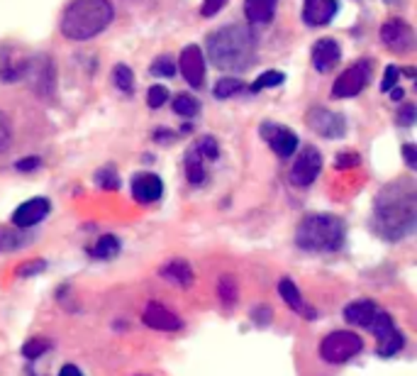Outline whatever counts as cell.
<instances>
[{"label":"cell","instance_id":"cell-22","mask_svg":"<svg viewBox=\"0 0 417 376\" xmlns=\"http://www.w3.org/2000/svg\"><path fill=\"white\" fill-rule=\"evenodd\" d=\"M186 176H188V181L191 183H203L205 181V176H208V171H205V159L198 154L195 150H191L186 154Z\"/></svg>","mask_w":417,"mask_h":376},{"label":"cell","instance_id":"cell-1","mask_svg":"<svg viewBox=\"0 0 417 376\" xmlns=\"http://www.w3.org/2000/svg\"><path fill=\"white\" fill-rule=\"evenodd\" d=\"M373 218L376 230L385 240H403L410 235L417 222V193L413 181L388 183L376 198Z\"/></svg>","mask_w":417,"mask_h":376},{"label":"cell","instance_id":"cell-37","mask_svg":"<svg viewBox=\"0 0 417 376\" xmlns=\"http://www.w3.org/2000/svg\"><path fill=\"white\" fill-rule=\"evenodd\" d=\"M398 78H400V68L398 66H388L385 68V76H383V81H381V91L388 93L390 88L398 83Z\"/></svg>","mask_w":417,"mask_h":376},{"label":"cell","instance_id":"cell-16","mask_svg":"<svg viewBox=\"0 0 417 376\" xmlns=\"http://www.w3.org/2000/svg\"><path fill=\"white\" fill-rule=\"evenodd\" d=\"M337 15V0H305L303 20L313 28L327 25Z\"/></svg>","mask_w":417,"mask_h":376},{"label":"cell","instance_id":"cell-3","mask_svg":"<svg viewBox=\"0 0 417 376\" xmlns=\"http://www.w3.org/2000/svg\"><path fill=\"white\" fill-rule=\"evenodd\" d=\"M208 56L218 68L242 71L254 59V37L239 25L223 28L208 37Z\"/></svg>","mask_w":417,"mask_h":376},{"label":"cell","instance_id":"cell-6","mask_svg":"<svg viewBox=\"0 0 417 376\" xmlns=\"http://www.w3.org/2000/svg\"><path fill=\"white\" fill-rule=\"evenodd\" d=\"M368 330L376 335V354L378 357H393V354H398L400 349L405 347V335L395 327L393 317L388 313H383V310H378L376 317L371 320V325H368Z\"/></svg>","mask_w":417,"mask_h":376},{"label":"cell","instance_id":"cell-35","mask_svg":"<svg viewBox=\"0 0 417 376\" xmlns=\"http://www.w3.org/2000/svg\"><path fill=\"white\" fill-rule=\"evenodd\" d=\"M10 140H13V127H10L8 115L0 110V152H5L10 147Z\"/></svg>","mask_w":417,"mask_h":376},{"label":"cell","instance_id":"cell-9","mask_svg":"<svg viewBox=\"0 0 417 376\" xmlns=\"http://www.w3.org/2000/svg\"><path fill=\"white\" fill-rule=\"evenodd\" d=\"M305 120H308L310 130L318 132L320 137H327V140H340L347 132L344 115L332 113V110H327V108H310Z\"/></svg>","mask_w":417,"mask_h":376},{"label":"cell","instance_id":"cell-21","mask_svg":"<svg viewBox=\"0 0 417 376\" xmlns=\"http://www.w3.org/2000/svg\"><path fill=\"white\" fill-rule=\"evenodd\" d=\"M278 0H247L244 3V15L251 25H266L273 20Z\"/></svg>","mask_w":417,"mask_h":376},{"label":"cell","instance_id":"cell-23","mask_svg":"<svg viewBox=\"0 0 417 376\" xmlns=\"http://www.w3.org/2000/svg\"><path fill=\"white\" fill-rule=\"evenodd\" d=\"M118 252H120V240L115 235H103L91 250L96 259H113Z\"/></svg>","mask_w":417,"mask_h":376},{"label":"cell","instance_id":"cell-27","mask_svg":"<svg viewBox=\"0 0 417 376\" xmlns=\"http://www.w3.org/2000/svg\"><path fill=\"white\" fill-rule=\"evenodd\" d=\"M195 152H198L200 157L205 159V162H213V159H218L220 157V150H218V140L215 137H210V135H205V137H200L198 140V145L193 147Z\"/></svg>","mask_w":417,"mask_h":376},{"label":"cell","instance_id":"cell-14","mask_svg":"<svg viewBox=\"0 0 417 376\" xmlns=\"http://www.w3.org/2000/svg\"><path fill=\"white\" fill-rule=\"evenodd\" d=\"M163 193V183L156 174L142 171L132 178V195H135L137 203H156Z\"/></svg>","mask_w":417,"mask_h":376},{"label":"cell","instance_id":"cell-39","mask_svg":"<svg viewBox=\"0 0 417 376\" xmlns=\"http://www.w3.org/2000/svg\"><path fill=\"white\" fill-rule=\"evenodd\" d=\"M251 320H254L256 325H268V322H271V308H268V305H256V308L251 310Z\"/></svg>","mask_w":417,"mask_h":376},{"label":"cell","instance_id":"cell-44","mask_svg":"<svg viewBox=\"0 0 417 376\" xmlns=\"http://www.w3.org/2000/svg\"><path fill=\"white\" fill-rule=\"evenodd\" d=\"M59 376H83L81 369L76 367V364H66V367L59 369Z\"/></svg>","mask_w":417,"mask_h":376},{"label":"cell","instance_id":"cell-17","mask_svg":"<svg viewBox=\"0 0 417 376\" xmlns=\"http://www.w3.org/2000/svg\"><path fill=\"white\" fill-rule=\"evenodd\" d=\"M342 51H340V44H337L335 40H330V37H325V40L315 42L313 47V66L318 68V71L327 73L330 68L337 66V61H340Z\"/></svg>","mask_w":417,"mask_h":376},{"label":"cell","instance_id":"cell-43","mask_svg":"<svg viewBox=\"0 0 417 376\" xmlns=\"http://www.w3.org/2000/svg\"><path fill=\"white\" fill-rule=\"evenodd\" d=\"M403 154H405V162H408L410 169H417V150L415 145H405L403 147Z\"/></svg>","mask_w":417,"mask_h":376},{"label":"cell","instance_id":"cell-28","mask_svg":"<svg viewBox=\"0 0 417 376\" xmlns=\"http://www.w3.org/2000/svg\"><path fill=\"white\" fill-rule=\"evenodd\" d=\"M242 81L239 78H220L218 86H215V98L225 100V98H232V95H237L242 91Z\"/></svg>","mask_w":417,"mask_h":376},{"label":"cell","instance_id":"cell-25","mask_svg":"<svg viewBox=\"0 0 417 376\" xmlns=\"http://www.w3.org/2000/svg\"><path fill=\"white\" fill-rule=\"evenodd\" d=\"M173 110H176L178 115H183V118H195L200 110V103L193 98V95L178 93L176 98H173Z\"/></svg>","mask_w":417,"mask_h":376},{"label":"cell","instance_id":"cell-36","mask_svg":"<svg viewBox=\"0 0 417 376\" xmlns=\"http://www.w3.org/2000/svg\"><path fill=\"white\" fill-rule=\"evenodd\" d=\"M227 5V0H203V8H200V15L203 18H213V15H218L220 10H223Z\"/></svg>","mask_w":417,"mask_h":376},{"label":"cell","instance_id":"cell-2","mask_svg":"<svg viewBox=\"0 0 417 376\" xmlns=\"http://www.w3.org/2000/svg\"><path fill=\"white\" fill-rule=\"evenodd\" d=\"M115 10L110 0H73L61 18V35L73 42H86L110 28Z\"/></svg>","mask_w":417,"mask_h":376},{"label":"cell","instance_id":"cell-41","mask_svg":"<svg viewBox=\"0 0 417 376\" xmlns=\"http://www.w3.org/2000/svg\"><path fill=\"white\" fill-rule=\"evenodd\" d=\"M42 164V159L39 157H27V159H20L18 164H15V166H18V171H35L37 166H39Z\"/></svg>","mask_w":417,"mask_h":376},{"label":"cell","instance_id":"cell-40","mask_svg":"<svg viewBox=\"0 0 417 376\" xmlns=\"http://www.w3.org/2000/svg\"><path fill=\"white\" fill-rule=\"evenodd\" d=\"M413 120H415V105H410V103L403 105V108H400V115H398V123L410 127L413 125Z\"/></svg>","mask_w":417,"mask_h":376},{"label":"cell","instance_id":"cell-20","mask_svg":"<svg viewBox=\"0 0 417 376\" xmlns=\"http://www.w3.org/2000/svg\"><path fill=\"white\" fill-rule=\"evenodd\" d=\"M159 274L166 281H171L173 286H181V289H191L193 286V269L186 259H173V262L163 264L159 269Z\"/></svg>","mask_w":417,"mask_h":376},{"label":"cell","instance_id":"cell-7","mask_svg":"<svg viewBox=\"0 0 417 376\" xmlns=\"http://www.w3.org/2000/svg\"><path fill=\"white\" fill-rule=\"evenodd\" d=\"M368 78H371V61L361 59L351 63L349 68H344V73H340V78L332 86V98H351L359 95L366 88Z\"/></svg>","mask_w":417,"mask_h":376},{"label":"cell","instance_id":"cell-30","mask_svg":"<svg viewBox=\"0 0 417 376\" xmlns=\"http://www.w3.org/2000/svg\"><path fill=\"white\" fill-rule=\"evenodd\" d=\"M283 81H286V76H283L281 71H266V73H261V76H259L254 83H251V91L259 93V91H261V88L281 86Z\"/></svg>","mask_w":417,"mask_h":376},{"label":"cell","instance_id":"cell-13","mask_svg":"<svg viewBox=\"0 0 417 376\" xmlns=\"http://www.w3.org/2000/svg\"><path fill=\"white\" fill-rule=\"evenodd\" d=\"M142 320H144L147 327H151V330H161V332H173V330H181L183 327L181 317L173 315L171 310L163 308V305L156 303V301H151V303L147 305Z\"/></svg>","mask_w":417,"mask_h":376},{"label":"cell","instance_id":"cell-19","mask_svg":"<svg viewBox=\"0 0 417 376\" xmlns=\"http://www.w3.org/2000/svg\"><path fill=\"white\" fill-rule=\"evenodd\" d=\"M378 313V305L371 298H356L344 308V320L359 327H368Z\"/></svg>","mask_w":417,"mask_h":376},{"label":"cell","instance_id":"cell-5","mask_svg":"<svg viewBox=\"0 0 417 376\" xmlns=\"http://www.w3.org/2000/svg\"><path fill=\"white\" fill-rule=\"evenodd\" d=\"M363 349V340L356 332L335 330L320 342V357L327 364H344Z\"/></svg>","mask_w":417,"mask_h":376},{"label":"cell","instance_id":"cell-15","mask_svg":"<svg viewBox=\"0 0 417 376\" xmlns=\"http://www.w3.org/2000/svg\"><path fill=\"white\" fill-rule=\"evenodd\" d=\"M46 213H49V200L32 198V200H27V203H23L13 213V225L20 227V230H27V227H35L37 222L44 220Z\"/></svg>","mask_w":417,"mask_h":376},{"label":"cell","instance_id":"cell-34","mask_svg":"<svg viewBox=\"0 0 417 376\" xmlns=\"http://www.w3.org/2000/svg\"><path fill=\"white\" fill-rule=\"evenodd\" d=\"M168 100V91L163 86H151L149 93H147V103H149V108H161L163 103Z\"/></svg>","mask_w":417,"mask_h":376},{"label":"cell","instance_id":"cell-8","mask_svg":"<svg viewBox=\"0 0 417 376\" xmlns=\"http://www.w3.org/2000/svg\"><path fill=\"white\" fill-rule=\"evenodd\" d=\"M322 171V154L315 147H305L300 157L295 159L293 169H290V183L298 188H308L315 183V178Z\"/></svg>","mask_w":417,"mask_h":376},{"label":"cell","instance_id":"cell-18","mask_svg":"<svg viewBox=\"0 0 417 376\" xmlns=\"http://www.w3.org/2000/svg\"><path fill=\"white\" fill-rule=\"evenodd\" d=\"M278 296H281V298L286 301L290 310H295V313H300L303 317H308V320H313V317H318V313H315V310L310 308V305L303 301V296H300L298 286L293 284V279L283 277L281 281H278Z\"/></svg>","mask_w":417,"mask_h":376},{"label":"cell","instance_id":"cell-26","mask_svg":"<svg viewBox=\"0 0 417 376\" xmlns=\"http://www.w3.org/2000/svg\"><path fill=\"white\" fill-rule=\"evenodd\" d=\"M113 81H115V86H118L120 91H125V93L135 91V73H132V68L125 66V63H118V66H115Z\"/></svg>","mask_w":417,"mask_h":376},{"label":"cell","instance_id":"cell-24","mask_svg":"<svg viewBox=\"0 0 417 376\" xmlns=\"http://www.w3.org/2000/svg\"><path fill=\"white\" fill-rule=\"evenodd\" d=\"M18 230H13V227H0V252H13L25 245L23 232H18Z\"/></svg>","mask_w":417,"mask_h":376},{"label":"cell","instance_id":"cell-42","mask_svg":"<svg viewBox=\"0 0 417 376\" xmlns=\"http://www.w3.org/2000/svg\"><path fill=\"white\" fill-rule=\"evenodd\" d=\"M337 169H349V166H359V157L356 154H340L335 159Z\"/></svg>","mask_w":417,"mask_h":376},{"label":"cell","instance_id":"cell-10","mask_svg":"<svg viewBox=\"0 0 417 376\" xmlns=\"http://www.w3.org/2000/svg\"><path fill=\"white\" fill-rule=\"evenodd\" d=\"M381 40L390 47L393 51H410L415 44V35L405 20L390 18L388 23H383L381 28Z\"/></svg>","mask_w":417,"mask_h":376},{"label":"cell","instance_id":"cell-33","mask_svg":"<svg viewBox=\"0 0 417 376\" xmlns=\"http://www.w3.org/2000/svg\"><path fill=\"white\" fill-rule=\"evenodd\" d=\"M151 73H154V76L171 78L173 73H176V63L171 61V56H156L154 63H151Z\"/></svg>","mask_w":417,"mask_h":376},{"label":"cell","instance_id":"cell-4","mask_svg":"<svg viewBox=\"0 0 417 376\" xmlns=\"http://www.w3.org/2000/svg\"><path fill=\"white\" fill-rule=\"evenodd\" d=\"M295 245L305 252H337L344 245V222L330 213H313L300 220Z\"/></svg>","mask_w":417,"mask_h":376},{"label":"cell","instance_id":"cell-12","mask_svg":"<svg viewBox=\"0 0 417 376\" xmlns=\"http://www.w3.org/2000/svg\"><path fill=\"white\" fill-rule=\"evenodd\" d=\"M261 137L271 145V150L281 159L295 154V150H298V137L283 125H263Z\"/></svg>","mask_w":417,"mask_h":376},{"label":"cell","instance_id":"cell-38","mask_svg":"<svg viewBox=\"0 0 417 376\" xmlns=\"http://www.w3.org/2000/svg\"><path fill=\"white\" fill-rule=\"evenodd\" d=\"M44 269H46L44 259H35V262H30V264H25V267H20L18 274H20V277H32V274H39V272H44Z\"/></svg>","mask_w":417,"mask_h":376},{"label":"cell","instance_id":"cell-31","mask_svg":"<svg viewBox=\"0 0 417 376\" xmlns=\"http://www.w3.org/2000/svg\"><path fill=\"white\" fill-rule=\"evenodd\" d=\"M46 349H49V340H44V337H32V340H27L23 345V354L27 359H39Z\"/></svg>","mask_w":417,"mask_h":376},{"label":"cell","instance_id":"cell-32","mask_svg":"<svg viewBox=\"0 0 417 376\" xmlns=\"http://www.w3.org/2000/svg\"><path fill=\"white\" fill-rule=\"evenodd\" d=\"M218 296L223 303H235L237 301V284L232 277H223L218 281Z\"/></svg>","mask_w":417,"mask_h":376},{"label":"cell","instance_id":"cell-11","mask_svg":"<svg viewBox=\"0 0 417 376\" xmlns=\"http://www.w3.org/2000/svg\"><path fill=\"white\" fill-rule=\"evenodd\" d=\"M183 78L191 83L193 88H203L205 83V59H203V49L198 44H188L181 51V61H178Z\"/></svg>","mask_w":417,"mask_h":376},{"label":"cell","instance_id":"cell-29","mask_svg":"<svg viewBox=\"0 0 417 376\" xmlns=\"http://www.w3.org/2000/svg\"><path fill=\"white\" fill-rule=\"evenodd\" d=\"M96 186L100 188H108V190H118L120 188V176L113 166H105L96 171Z\"/></svg>","mask_w":417,"mask_h":376}]
</instances>
